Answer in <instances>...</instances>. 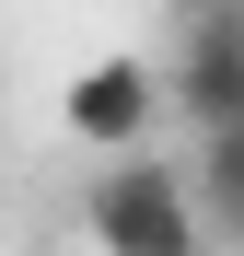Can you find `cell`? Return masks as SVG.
<instances>
[{
	"mask_svg": "<svg viewBox=\"0 0 244 256\" xmlns=\"http://www.w3.org/2000/svg\"><path fill=\"white\" fill-rule=\"evenodd\" d=\"M81 222H93L105 256H210V222H198V198H186V163H163L151 140L140 152H105Z\"/></svg>",
	"mask_w": 244,
	"mask_h": 256,
	"instance_id": "cell-1",
	"label": "cell"
},
{
	"mask_svg": "<svg viewBox=\"0 0 244 256\" xmlns=\"http://www.w3.org/2000/svg\"><path fill=\"white\" fill-rule=\"evenodd\" d=\"M186 198H198V222H210V244H244V128H198Z\"/></svg>",
	"mask_w": 244,
	"mask_h": 256,
	"instance_id": "cell-4",
	"label": "cell"
},
{
	"mask_svg": "<svg viewBox=\"0 0 244 256\" xmlns=\"http://www.w3.org/2000/svg\"><path fill=\"white\" fill-rule=\"evenodd\" d=\"M163 116L175 105H163V70L151 58H93V70H70V94H58V128L93 140V152H140Z\"/></svg>",
	"mask_w": 244,
	"mask_h": 256,
	"instance_id": "cell-3",
	"label": "cell"
},
{
	"mask_svg": "<svg viewBox=\"0 0 244 256\" xmlns=\"http://www.w3.org/2000/svg\"><path fill=\"white\" fill-rule=\"evenodd\" d=\"M163 105H175L186 128H244V0H186L175 12Z\"/></svg>",
	"mask_w": 244,
	"mask_h": 256,
	"instance_id": "cell-2",
	"label": "cell"
}]
</instances>
